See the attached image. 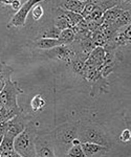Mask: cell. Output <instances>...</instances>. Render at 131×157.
I'll list each match as a JSON object with an SVG mask.
<instances>
[{
    "label": "cell",
    "instance_id": "13",
    "mask_svg": "<svg viewBox=\"0 0 131 157\" xmlns=\"http://www.w3.org/2000/svg\"><path fill=\"white\" fill-rule=\"evenodd\" d=\"M56 13H57V16H62L64 17L65 19L68 21V23L70 25V27L75 26L77 25L78 23L83 20V17L81 14H78V13H74V12H69V11H66V10L62 9V7H58L56 10Z\"/></svg>",
    "mask_w": 131,
    "mask_h": 157
},
{
    "label": "cell",
    "instance_id": "17",
    "mask_svg": "<svg viewBox=\"0 0 131 157\" xmlns=\"http://www.w3.org/2000/svg\"><path fill=\"white\" fill-rule=\"evenodd\" d=\"M14 69L6 65V63H1L0 62V91L4 88L6 82L11 78V75Z\"/></svg>",
    "mask_w": 131,
    "mask_h": 157
},
{
    "label": "cell",
    "instance_id": "32",
    "mask_svg": "<svg viewBox=\"0 0 131 157\" xmlns=\"http://www.w3.org/2000/svg\"><path fill=\"white\" fill-rule=\"evenodd\" d=\"M78 1H81V2H85V3H86V1H87V0H78Z\"/></svg>",
    "mask_w": 131,
    "mask_h": 157
},
{
    "label": "cell",
    "instance_id": "9",
    "mask_svg": "<svg viewBox=\"0 0 131 157\" xmlns=\"http://www.w3.org/2000/svg\"><path fill=\"white\" fill-rule=\"evenodd\" d=\"M81 147L83 153L85 157H91V156H102L107 154L110 151L109 148L95 143H89V141H85L81 143Z\"/></svg>",
    "mask_w": 131,
    "mask_h": 157
},
{
    "label": "cell",
    "instance_id": "23",
    "mask_svg": "<svg viewBox=\"0 0 131 157\" xmlns=\"http://www.w3.org/2000/svg\"><path fill=\"white\" fill-rule=\"evenodd\" d=\"M61 30L58 29L56 26L47 27L40 34V38H50V39H58Z\"/></svg>",
    "mask_w": 131,
    "mask_h": 157
},
{
    "label": "cell",
    "instance_id": "3",
    "mask_svg": "<svg viewBox=\"0 0 131 157\" xmlns=\"http://www.w3.org/2000/svg\"><path fill=\"white\" fill-rule=\"evenodd\" d=\"M78 124L79 121H67L50 131L55 143V150L59 152L57 155L66 156L67 151L72 145V140L77 137Z\"/></svg>",
    "mask_w": 131,
    "mask_h": 157
},
{
    "label": "cell",
    "instance_id": "20",
    "mask_svg": "<svg viewBox=\"0 0 131 157\" xmlns=\"http://www.w3.org/2000/svg\"><path fill=\"white\" fill-rule=\"evenodd\" d=\"M58 40L64 45H69L75 40V33L72 29H65L60 32V35L58 37Z\"/></svg>",
    "mask_w": 131,
    "mask_h": 157
},
{
    "label": "cell",
    "instance_id": "10",
    "mask_svg": "<svg viewBox=\"0 0 131 157\" xmlns=\"http://www.w3.org/2000/svg\"><path fill=\"white\" fill-rule=\"evenodd\" d=\"M106 55V50L102 46H97L92 50L85 60L84 66H97L102 67L104 63V58Z\"/></svg>",
    "mask_w": 131,
    "mask_h": 157
},
{
    "label": "cell",
    "instance_id": "2",
    "mask_svg": "<svg viewBox=\"0 0 131 157\" xmlns=\"http://www.w3.org/2000/svg\"><path fill=\"white\" fill-rule=\"evenodd\" d=\"M22 93L23 90L19 88L18 83L13 82L10 78L3 89L0 91V104L3 106V115L0 117V121H10L16 114L21 112V108L17 103V97Z\"/></svg>",
    "mask_w": 131,
    "mask_h": 157
},
{
    "label": "cell",
    "instance_id": "12",
    "mask_svg": "<svg viewBox=\"0 0 131 157\" xmlns=\"http://www.w3.org/2000/svg\"><path fill=\"white\" fill-rule=\"evenodd\" d=\"M29 42L36 48L44 49V50L54 48V47L59 46V45H63L58 39H50V38H39V39H36L35 41H29Z\"/></svg>",
    "mask_w": 131,
    "mask_h": 157
},
{
    "label": "cell",
    "instance_id": "7",
    "mask_svg": "<svg viewBox=\"0 0 131 157\" xmlns=\"http://www.w3.org/2000/svg\"><path fill=\"white\" fill-rule=\"evenodd\" d=\"M45 55L47 57H49L50 59L54 60H59V61H63L66 64H69L70 61L72 59H75L77 57V52L74 49L71 44L69 45H59V46H56L54 48L47 49L45 52Z\"/></svg>",
    "mask_w": 131,
    "mask_h": 157
},
{
    "label": "cell",
    "instance_id": "24",
    "mask_svg": "<svg viewBox=\"0 0 131 157\" xmlns=\"http://www.w3.org/2000/svg\"><path fill=\"white\" fill-rule=\"evenodd\" d=\"M66 156H70V157H85L84 153H83V150H82L81 144H75V145H72L68 149V151H67Z\"/></svg>",
    "mask_w": 131,
    "mask_h": 157
},
{
    "label": "cell",
    "instance_id": "15",
    "mask_svg": "<svg viewBox=\"0 0 131 157\" xmlns=\"http://www.w3.org/2000/svg\"><path fill=\"white\" fill-rule=\"evenodd\" d=\"M123 12V10L120 6H115L110 9H107L103 13V23L105 24H112L115 21V19L120 16V14Z\"/></svg>",
    "mask_w": 131,
    "mask_h": 157
},
{
    "label": "cell",
    "instance_id": "31",
    "mask_svg": "<svg viewBox=\"0 0 131 157\" xmlns=\"http://www.w3.org/2000/svg\"><path fill=\"white\" fill-rule=\"evenodd\" d=\"M14 1L15 0H0V3L4 4V6H11Z\"/></svg>",
    "mask_w": 131,
    "mask_h": 157
},
{
    "label": "cell",
    "instance_id": "27",
    "mask_svg": "<svg viewBox=\"0 0 131 157\" xmlns=\"http://www.w3.org/2000/svg\"><path fill=\"white\" fill-rule=\"evenodd\" d=\"M120 141H122V143H129L130 139H131V131L129 128L125 129V130L122 131V133L120 134Z\"/></svg>",
    "mask_w": 131,
    "mask_h": 157
},
{
    "label": "cell",
    "instance_id": "1",
    "mask_svg": "<svg viewBox=\"0 0 131 157\" xmlns=\"http://www.w3.org/2000/svg\"><path fill=\"white\" fill-rule=\"evenodd\" d=\"M77 137L81 143H95L107 147L110 150L114 145V139L102 126L88 120L79 121Z\"/></svg>",
    "mask_w": 131,
    "mask_h": 157
},
{
    "label": "cell",
    "instance_id": "26",
    "mask_svg": "<svg viewBox=\"0 0 131 157\" xmlns=\"http://www.w3.org/2000/svg\"><path fill=\"white\" fill-rule=\"evenodd\" d=\"M31 12H32L33 19L36 20V21H37V20H39V19H41V17L43 16V14H44V10H43V7H42L41 6H40L39 3L35 4V6L32 7Z\"/></svg>",
    "mask_w": 131,
    "mask_h": 157
},
{
    "label": "cell",
    "instance_id": "21",
    "mask_svg": "<svg viewBox=\"0 0 131 157\" xmlns=\"http://www.w3.org/2000/svg\"><path fill=\"white\" fill-rule=\"evenodd\" d=\"M91 40L94 41L95 44V46H104L105 43H106V38H105V35L103 33V30L101 29H95L91 33Z\"/></svg>",
    "mask_w": 131,
    "mask_h": 157
},
{
    "label": "cell",
    "instance_id": "8",
    "mask_svg": "<svg viewBox=\"0 0 131 157\" xmlns=\"http://www.w3.org/2000/svg\"><path fill=\"white\" fill-rule=\"evenodd\" d=\"M44 1V0H27L26 2H24L21 6V7L16 12V14L14 15V17L11 19L9 23V26H14V27H20L24 26L25 21H26L27 15L31 12L32 7L37 3Z\"/></svg>",
    "mask_w": 131,
    "mask_h": 157
},
{
    "label": "cell",
    "instance_id": "30",
    "mask_svg": "<svg viewBox=\"0 0 131 157\" xmlns=\"http://www.w3.org/2000/svg\"><path fill=\"white\" fill-rule=\"evenodd\" d=\"M86 2L87 3H91V4H94V6H101L103 2H104V0H87Z\"/></svg>",
    "mask_w": 131,
    "mask_h": 157
},
{
    "label": "cell",
    "instance_id": "29",
    "mask_svg": "<svg viewBox=\"0 0 131 157\" xmlns=\"http://www.w3.org/2000/svg\"><path fill=\"white\" fill-rule=\"evenodd\" d=\"M21 0H15L14 2H13V3L11 4V6H12V9L14 10V11H18V10L20 9V7H21Z\"/></svg>",
    "mask_w": 131,
    "mask_h": 157
},
{
    "label": "cell",
    "instance_id": "5",
    "mask_svg": "<svg viewBox=\"0 0 131 157\" xmlns=\"http://www.w3.org/2000/svg\"><path fill=\"white\" fill-rule=\"evenodd\" d=\"M35 150L37 157H55V143L50 131L38 132L35 138Z\"/></svg>",
    "mask_w": 131,
    "mask_h": 157
},
{
    "label": "cell",
    "instance_id": "4",
    "mask_svg": "<svg viewBox=\"0 0 131 157\" xmlns=\"http://www.w3.org/2000/svg\"><path fill=\"white\" fill-rule=\"evenodd\" d=\"M38 133L36 121L32 118L25 128L14 138V149L20 157H35V138Z\"/></svg>",
    "mask_w": 131,
    "mask_h": 157
},
{
    "label": "cell",
    "instance_id": "25",
    "mask_svg": "<svg viewBox=\"0 0 131 157\" xmlns=\"http://www.w3.org/2000/svg\"><path fill=\"white\" fill-rule=\"evenodd\" d=\"M55 26L60 30H63L65 29H71L68 21L62 16H56V18H55Z\"/></svg>",
    "mask_w": 131,
    "mask_h": 157
},
{
    "label": "cell",
    "instance_id": "22",
    "mask_svg": "<svg viewBox=\"0 0 131 157\" xmlns=\"http://www.w3.org/2000/svg\"><path fill=\"white\" fill-rule=\"evenodd\" d=\"M84 63H85L84 60L80 59V58H78V57H75V59H72L71 61H70V63H69L68 65H70L72 71H74L75 75H82L83 70H84Z\"/></svg>",
    "mask_w": 131,
    "mask_h": 157
},
{
    "label": "cell",
    "instance_id": "16",
    "mask_svg": "<svg viewBox=\"0 0 131 157\" xmlns=\"http://www.w3.org/2000/svg\"><path fill=\"white\" fill-rule=\"evenodd\" d=\"M84 6H85V2L78 1V0H64L60 4V7L66 10V11L81 14V12L84 9Z\"/></svg>",
    "mask_w": 131,
    "mask_h": 157
},
{
    "label": "cell",
    "instance_id": "19",
    "mask_svg": "<svg viewBox=\"0 0 131 157\" xmlns=\"http://www.w3.org/2000/svg\"><path fill=\"white\" fill-rule=\"evenodd\" d=\"M46 106V100L42 94H36L31 101V108L35 112H40Z\"/></svg>",
    "mask_w": 131,
    "mask_h": 157
},
{
    "label": "cell",
    "instance_id": "14",
    "mask_svg": "<svg viewBox=\"0 0 131 157\" xmlns=\"http://www.w3.org/2000/svg\"><path fill=\"white\" fill-rule=\"evenodd\" d=\"M90 84H91V97H94L98 93H107L109 91V83L106 80V78L101 77Z\"/></svg>",
    "mask_w": 131,
    "mask_h": 157
},
{
    "label": "cell",
    "instance_id": "6",
    "mask_svg": "<svg viewBox=\"0 0 131 157\" xmlns=\"http://www.w3.org/2000/svg\"><path fill=\"white\" fill-rule=\"evenodd\" d=\"M32 118V116L25 114V113H23V111H21L18 114L15 115L14 117H12L10 121H6V127L3 134L12 138H15L25 128V126L27 125V123Z\"/></svg>",
    "mask_w": 131,
    "mask_h": 157
},
{
    "label": "cell",
    "instance_id": "11",
    "mask_svg": "<svg viewBox=\"0 0 131 157\" xmlns=\"http://www.w3.org/2000/svg\"><path fill=\"white\" fill-rule=\"evenodd\" d=\"M0 157H20L14 149V138L4 134L0 144Z\"/></svg>",
    "mask_w": 131,
    "mask_h": 157
},
{
    "label": "cell",
    "instance_id": "18",
    "mask_svg": "<svg viewBox=\"0 0 131 157\" xmlns=\"http://www.w3.org/2000/svg\"><path fill=\"white\" fill-rule=\"evenodd\" d=\"M130 22H131V11L130 10H126V11H123L121 13L120 16L115 19V21L112 24L119 29L121 27L130 25Z\"/></svg>",
    "mask_w": 131,
    "mask_h": 157
},
{
    "label": "cell",
    "instance_id": "28",
    "mask_svg": "<svg viewBox=\"0 0 131 157\" xmlns=\"http://www.w3.org/2000/svg\"><path fill=\"white\" fill-rule=\"evenodd\" d=\"M115 3H117L118 6H120L123 11H126V10H130V2L131 0H114Z\"/></svg>",
    "mask_w": 131,
    "mask_h": 157
}]
</instances>
